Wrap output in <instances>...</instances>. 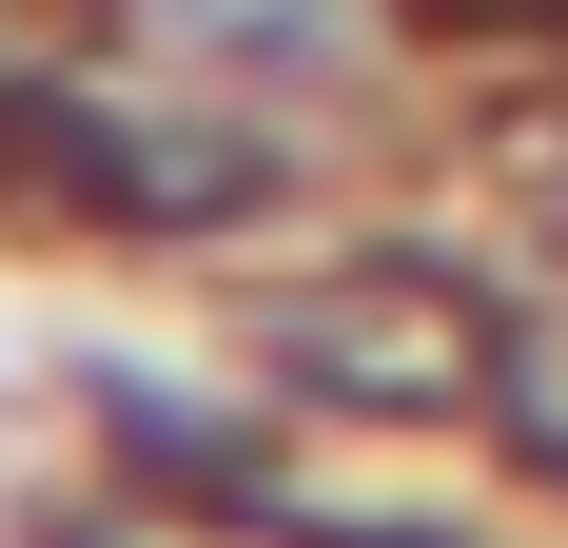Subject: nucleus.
<instances>
[{
	"label": "nucleus",
	"mask_w": 568,
	"mask_h": 548,
	"mask_svg": "<svg viewBox=\"0 0 568 548\" xmlns=\"http://www.w3.org/2000/svg\"><path fill=\"white\" fill-rule=\"evenodd\" d=\"M275 373L334 392V412H393V432H452V412H490V314L432 255H373V274H334V294L275 314Z\"/></svg>",
	"instance_id": "obj_1"
},
{
	"label": "nucleus",
	"mask_w": 568,
	"mask_h": 548,
	"mask_svg": "<svg viewBox=\"0 0 568 548\" xmlns=\"http://www.w3.org/2000/svg\"><path fill=\"white\" fill-rule=\"evenodd\" d=\"M412 20H452V40H568V0H412Z\"/></svg>",
	"instance_id": "obj_2"
}]
</instances>
